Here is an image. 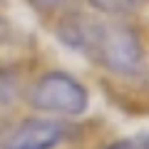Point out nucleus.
Masks as SVG:
<instances>
[{"label":"nucleus","mask_w":149,"mask_h":149,"mask_svg":"<svg viewBox=\"0 0 149 149\" xmlns=\"http://www.w3.org/2000/svg\"><path fill=\"white\" fill-rule=\"evenodd\" d=\"M70 0H30V5L35 8V10H42V13H47V10H57V8H62V5H67Z\"/></svg>","instance_id":"nucleus-7"},{"label":"nucleus","mask_w":149,"mask_h":149,"mask_svg":"<svg viewBox=\"0 0 149 149\" xmlns=\"http://www.w3.org/2000/svg\"><path fill=\"white\" fill-rule=\"evenodd\" d=\"M27 100L47 117H80L90 104L85 85L67 72H45L27 92Z\"/></svg>","instance_id":"nucleus-2"},{"label":"nucleus","mask_w":149,"mask_h":149,"mask_svg":"<svg viewBox=\"0 0 149 149\" xmlns=\"http://www.w3.org/2000/svg\"><path fill=\"white\" fill-rule=\"evenodd\" d=\"M107 149H149V132L134 134V137H127V139H119V142L109 144Z\"/></svg>","instance_id":"nucleus-6"},{"label":"nucleus","mask_w":149,"mask_h":149,"mask_svg":"<svg viewBox=\"0 0 149 149\" xmlns=\"http://www.w3.org/2000/svg\"><path fill=\"white\" fill-rule=\"evenodd\" d=\"M70 127L57 117H30L0 132V149H57Z\"/></svg>","instance_id":"nucleus-3"},{"label":"nucleus","mask_w":149,"mask_h":149,"mask_svg":"<svg viewBox=\"0 0 149 149\" xmlns=\"http://www.w3.org/2000/svg\"><path fill=\"white\" fill-rule=\"evenodd\" d=\"M97 13L102 15H109V17H119V15H129L134 13L144 0H87Z\"/></svg>","instance_id":"nucleus-5"},{"label":"nucleus","mask_w":149,"mask_h":149,"mask_svg":"<svg viewBox=\"0 0 149 149\" xmlns=\"http://www.w3.org/2000/svg\"><path fill=\"white\" fill-rule=\"evenodd\" d=\"M5 37H8V20L3 17V13H0V42H3Z\"/></svg>","instance_id":"nucleus-8"},{"label":"nucleus","mask_w":149,"mask_h":149,"mask_svg":"<svg viewBox=\"0 0 149 149\" xmlns=\"http://www.w3.org/2000/svg\"><path fill=\"white\" fill-rule=\"evenodd\" d=\"M57 35L70 50L117 77H139L144 72V50L132 27L92 15H70L60 22Z\"/></svg>","instance_id":"nucleus-1"},{"label":"nucleus","mask_w":149,"mask_h":149,"mask_svg":"<svg viewBox=\"0 0 149 149\" xmlns=\"http://www.w3.org/2000/svg\"><path fill=\"white\" fill-rule=\"evenodd\" d=\"M22 95V85L17 80V74L10 70H0V112H8L17 104Z\"/></svg>","instance_id":"nucleus-4"}]
</instances>
